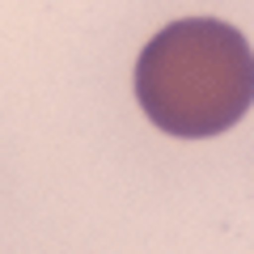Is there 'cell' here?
I'll list each match as a JSON object with an SVG mask.
<instances>
[{"label":"cell","instance_id":"6da1fadb","mask_svg":"<svg viewBox=\"0 0 254 254\" xmlns=\"http://www.w3.org/2000/svg\"><path fill=\"white\" fill-rule=\"evenodd\" d=\"M136 102L153 127L178 140H208L254 106V51L242 30L216 17H182L144 43Z\"/></svg>","mask_w":254,"mask_h":254}]
</instances>
